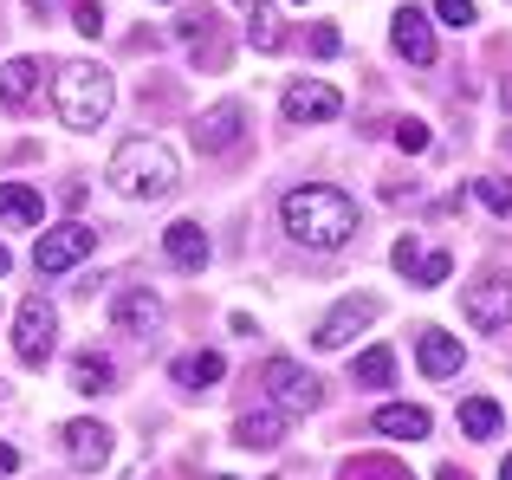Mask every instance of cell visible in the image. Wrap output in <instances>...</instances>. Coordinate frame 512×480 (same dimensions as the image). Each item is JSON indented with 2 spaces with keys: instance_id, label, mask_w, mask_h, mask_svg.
<instances>
[{
  "instance_id": "1",
  "label": "cell",
  "mask_w": 512,
  "mask_h": 480,
  "mask_svg": "<svg viewBox=\"0 0 512 480\" xmlns=\"http://www.w3.org/2000/svg\"><path fill=\"white\" fill-rule=\"evenodd\" d=\"M279 228H286L299 247H318V253H338L350 234H357V202L331 182H305L279 202Z\"/></svg>"
},
{
  "instance_id": "2",
  "label": "cell",
  "mask_w": 512,
  "mask_h": 480,
  "mask_svg": "<svg viewBox=\"0 0 512 480\" xmlns=\"http://www.w3.org/2000/svg\"><path fill=\"white\" fill-rule=\"evenodd\" d=\"M104 176H111V189L130 195V202H163V195H175L182 169H175L169 143L130 137V143H117V156H111V169H104Z\"/></svg>"
},
{
  "instance_id": "3",
  "label": "cell",
  "mask_w": 512,
  "mask_h": 480,
  "mask_svg": "<svg viewBox=\"0 0 512 480\" xmlns=\"http://www.w3.org/2000/svg\"><path fill=\"white\" fill-rule=\"evenodd\" d=\"M111 72L91 59H72L59 65V78H52V111H59L65 130H98L104 117H111Z\"/></svg>"
},
{
  "instance_id": "4",
  "label": "cell",
  "mask_w": 512,
  "mask_h": 480,
  "mask_svg": "<svg viewBox=\"0 0 512 480\" xmlns=\"http://www.w3.org/2000/svg\"><path fill=\"white\" fill-rule=\"evenodd\" d=\"M266 396H273V409H286V416H312L318 403H325V390H318V377L305 364H292V357H266Z\"/></svg>"
},
{
  "instance_id": "5",
  "label": "cell",
  "mask_w": 512,
  "mask_h": 480,
  "mask_svg": "<svg viewBox=\"0 0 512 480\" xmlns=\"http://www.w3.org/2000/svg\"><path fill=\"white\" fill-rule=\"evenodd\" d=\"M52 344H59V312L46 299H20V312H13V357L26 370H39L52 357Z\"/></svg>"
},
{
  "instance_id": "6",
  "label": "cell",
  "mask_w": 512,
  "mask_h": 480,
  "mask_svg": "<svg viewBox=\"0 0 512 480\" xmlns=\"http://www.w3.org/2000/svg\"><path fill=\"white\" fill-rule=\"evenodd\" d=\"M98 253V228H85V221H65V228H46L39 234V247H33V266L46 279H59V273H72L78 260H91Z\"/></svg>"
},
{
  "instance_id": "7",
  "label": "cell",
  "mask_w": 512,
  "mask_h": 480,
  "mask_svg": "<svg viewBox=\"0 0 512 480\" xmlns=\"http://www.w3.org/2000/svg\"><path fill=\"white\" fill-rule=\"evenodd\" d=\"M461 312H467V325H474V331H500V325H512V279H500V273L474 279V286L461 292Z\"/></svg>"
},
{
  "instance_id": "8",
  "label": "cell",
  "mask_w": 512,
  "mask_h": 480,
  "mask_svg": "<svg viewBox=\"0 0 512 480\" xmlns=\"http://www.w3.org/2000/svg\"><path fill=\"white\" fill-rule=\"evenodd\" d=\"M240 137H247V104L221 98L214 111H201V124H195V150L201 156H227Z\"/></svg>"
},
{
  "instance_id": "9",
  "label": "cell",
  "mask_w": 512,
  "mask_h": 480,
  "mask_svg": "<svg viewBox=\"0 0 512 480\" xmlns=\"http://www.w3.org/2000/svg\"><path fill=\"white\" fill-rule=\"evenodd\" d=\"M286 124H331V117L344 111L338 85H318V78H299V85H286Z\"/></svg>"
},
{
  "instance_id": "10",
  "label": "cell",
  "mask_w": 512,
  "mask_h": 480,
  "mask_svg": "<svg viewBox=\"0 0 512 480\" xmlns=\"http://www.w3.org/2000/svg\"><path fill=\"white\" fill-rule=\"evenodd\" d=\"M376 312H383V305H376V299H370V292H357V299H344V305H338V312H331V318H325V325H318V331H312V344H318V351H344V344H350V338H357V331H363V325H376Z\"/></svg>"
},
{
  "instance_id": "11",
  "label": "cell",
  "mask_w": 512,
  "mask_h": 480,
  "mask_svg": "<svg viewBox=\"0 0 512 480\" xmlns=\"http://www.w3.org/2000/svg\"><path fill=\"white\" fill-rule=\"evenodd\" d=\"M111 325L130 331V338H150V331L163 325V299H156L150 286H124V292L111 299Z\"/></svg>"
},
{
  "instance_id": "12",
  "label": "cell",
  "mask_w": 512,
  "mask_h": 480,
  "mask_svg": "<svg viewBox=\"0 0 512 480\" xmlns=\"http://www.w3.org/2000/svg\"><path fill=\"white\" fill-rule=\"evenodd\" d=\"M389 260H396V273H409L415 286H441V279L454 273V260H448V253H441V247L428 253V247H422V240H415V234H402Z\"/></svg>"
},
{
  "instance_id": "13",
  "label": "cell",
  "mask_w": 512,
  "mask_h": 480,
  "mask_svg": "<svg viewBox=\"0 0 512 480\" xmlns=\"http://www.w3.org/2000/svg\"><path fill=\"white\" fill-rule=\"evenodd\" d=\"M389 39H396V52L409 65H435V20H428V13L402 7L396 20H389Z\"/></svg>"
},
{
  "instance_id": "14",
  "label": "cell",
  "mask_w": 512,
  "mask_h": 480,
  "mask_svg": "<svg viewBox=\"0 0 512 480\" xmlns=\"http://www.w3.org/2000/svg\"><path fill=\"white\" fill-rule=\"evenodd\" d=\"M65 455H72V468H104V461H111V429H104V422H65Z\"/></svg>"
},
{
  "instance_id": "15",
  "label": "cell",
  "mask_w": 512,
  "mask_h": 480,
  "mask_svg": "<svg viewBox=\"0 0 512 480\" xmlns=\"http://www.w3.org/2000/svg\"><path fill=\"white\" fill-rule=\"evenodd\" d=\"M163 253L175 266H182V273H201V266H208V228H201V221H175V228H163Z\"/></svg>"
},
{
  "instance_id": "16",
  "label": "cell",
  "mask_w": 512,
  "mask_h": 480,
  "mask_svg": "<svg viewBox=\"0 0 512 480\" xmlns=\"http://www.w3.org/2000/svg\"><path fill=\"white\" fill-rule=\"evenodd\" d=\"M415 357H422V377H454L461 370V338H448V331H422L415 338Z\"/></svg>"
},
{
  "instance_id": "17",
  "label": "cell",
  "mask_w": 512,
  "mask_h": 480,
  "mask_svg": "<svg viewBox=\"0 0 512 480\" xmlns=\"http://www.w3.org/2000/svg\"><path fill=\"white\" fill-rule=\"evenodd\" d=\"M370 429L376 435H396V442H422L435 422H428V409H415V403H389V409H376V416H370Z\"/></svg>"
},
{
  "instance_id": "18",
  "label": "cell",
  "mask_w": 512,
  "mask_h": 480,
  "mask_svg": "<svg viewBox=\"0 0 512 480\" xmlns=\"http://www.w3.org/2000/svg\"><path fill=\"white\" fill-rule=\"evenodd\" d=\"M221 377H227V357L221 351H188V357H175V383H182V390H214Z\"/></svg>"
},
{
  "instance_id": "19",
  "label": "cell",
  "mask_w": 512,
  "mask_h": 480,
  "mask_svg": "<svg viewBox=\"0 0 512 480\" xmlns=\"http://www.w3.org/2000/svg\"><path fill=\"white\" fill-rule=\"evenodd\" d=\"M33 91H39V59H26V52H20V59L0 65V104H13V111H20Z\"/></svg>"
},
{
  "instance_id": "20",
  "label": "cell",
  "mask_w": 512,
  "mask_h": 480,
  "mask_svg": "<svg viewBox=\"0 0 512 480\" xmlns=\"http://www.w3.org/2000/svg\"><path fill=\"white\" fill-rule=\"evenodd\" d=\"M279 435H286V422H279L273 409H260V416L247 409V416L234 422V442L240 448H260V455H266V448H279Z\"/></svg>"
},
{
  "instance_id": "21",
  "label": "cell",
  "mask_w": 512,
  "mask_h": 480,
  "mask_svg": "<svg viewBox=\"0 0 512 480\" xmlns=\"http://www.w3.org/2000/svg\"><path fill=\"white\" fill-rule=\"evenodd\" d=\"M39 215H46V202H39L26 182H0V221H13V228H33Z\"/></svg>"
},
{
  "instance_id": "22",
  "label": "cell",
  "mask_w": 512,
  "mask_h": 480,
  "mask_svg": "<svg viewBox=\"0 0 512 480\" xmlns=\"http://www.w3.org/2000/svg\"><path fill=\"white\" fill-rule=\"evenodd\" d=\"M111 377H117V370H111V357H104V351H78V357H72V390H78V396L111 390Z\"/></svg>"
},
{
  "instance_id": "23",
  "label": "cell",
  "mask_w": 512,
  "mask_h": 480,
  "mask_svg": "<svg viewBox=\"0 0 512 480\" xmlns=\"http://www.w3.org/2000/svg\"><path fill=\"white\" fill-rule=\"evenodd\" d=\"M247 39H253V52H279L286 46V26H279V13L266 7V0H247Z\"/></svg>"
},
{
  "instance_id": "24",
  "label": "cell",
  "mask_w": 512,
  "mask_h": 480,
  "mask_svg": "<svg viewBox=\"0 0 512 480\" xmlns=\"http://www.w3.org/2000/svg\"><path fill=\"white\" fill-rule=\"evenodd\" d=\"M461 435L493 442V435H500V403H487V396H467V403H461Z\"/></svg>"
},
{
  "instance_id": "25",
  "label": "cell",
  "mask_w": 512,
  "mask_h": 480,
  "mask_svg": "<svg viewBox=\"0 0 512 480\" xmlns=\"http://www.w3.org/2000/svg\"><path fill=\"white\" fill-rule=\"evenodd\" d=\"M338 480H415V474L402 468L396 455H357V461H344Z\"/></svg>"
},
{
  "instance_id": "26",
  "label": "cell",
  "mask_w": 512,
  "mask_h": 480,
  "mask_svg": "<svg viewBox=\"0 0 512 480\" xmlns=\"http://www.w3.org/2000/svg\"><path fill=\"white\" fill-rule=\"evenodd\" d=\"M389 377H396V357H389L383 344H376V351H363L357 370H350V383H357V390H383Z\"/></svg>"
},
{
  "instance_id": "27",
  "label": "cell",
  "mask_w": 512,
  "mask_h": 480,
  "mask_svg": "<svg viewBox=\"0 0 512 480\" xmlns=\"http://www.w3.org/2000/svg\"><path fill=\"white\" fill-rule=\"evenodd\" d=\"M396 150H409V156L428 150V124L422 117H396Z\"/></svg>"
},
{
  "instance_id": "28",
  "label": "cell",
  "mask_w": 512,
  "mask_h": 480,
  "mask_svg": "<svg viewBox=\"0 0 512 480\" xmlns=\"http://www.w3.org/2000/svg\"><path fill=\"white\" fill-rule=\"evenodd\" d=\"M480 202H487L493 215H512V182L506 176H480Z\"/></svg>"
},
{
  "instance_id": "29",
  "label": "cell",
  "mask_w": 512,
  "mask_h": 480,
  "mask_svg": "<svg viewBox=\"0 0 512 480\" xmlns=\"http://www.w3.org/2000/svg\"><path fill=\"white\" fill-rule=\"evenodd\" d=\"M435 20L441 26H474L480 13H474V0H435Z\"/></svg>"
},
{
  "instance_id": "30",
  "label": "cell",
  "mask_w": 512,
  "mask_h": 480,
  "mask_svg": "<svg viewBox=\"0 0 512 480\" xmlns=\"http://www.w3.org/2000/svg\"><path fill=\"white\" fill-rule=\"evenodd\" d=\"M72 26H78L85 39H98V33H104V7H98V0H78V7H72Z\"/></svg>"
},
{
  "instance_id": "31",
  "label": "cell",
  "mask_w": 512,
  "mask_h": 480,
  "mask_svg": "<svg viewBox=\"0 0 512 480\" xmlns=\"http://www.w3.org/2000/svg\"><path fill=\"white\" fill-rule=\"evenodd\" d=\"M338 46H344V39H338V26H312V52H318V59H331Z\"/></svg>"
},
{
  "instance_id": "32",
  "label": "cell",
  "mask_w": 512,
  "mask_h": 480,
  "mask_svg": "<svg viewBox=\"0 0 512 480\" xmlns=\"http://www.w3.org/2000/svg\"><path fill=\"white\" fill-rule=\"evenodd\" d=\"M13 468H20V448H7V442H0V474H13Z\"/></svg>"
},
{
  "instance_id": "33",
  "label": "cell",
  "mask_w": 512,
  "mask_h": 480,
  "mask_svg": "<svg viewBox=\"0 0 512 480\" xmlns=\"http://www.w3.org/2000/svg\"><path fill=\"white\" fill-rule=\"evenodd\" d=\"M26 7H33L39 20H52V7H59V0H26Z\"/></svg>"
},
{
  "instance_id": "34",
  "label": "cell",
  "mask_w": 512,
  "mask_h": 480,
  "mask_svg": "<svg viewBox=\"0 0 512 480\" xmlns=\"http://www.w3.org/2000/svg\"><path fill=\"white\" fill-rule=\"evenodd\" d=\"M7 273H13V253H7V247H0V279H7Z\"/></svg>"
},
{
  "instance_id": "35",
  "label": "cell",
  "mask_w": 512,
  "mask_h": 480,
  "mask_svg": "<svg viewBox=\"0 0 512 480\" xmlns=\"http://www.w3.org/2000/svg\"><path fill=\"white\" fill-rule=\"evenodd\" d=\"M500 480H512V455H506V468H500Z\"/></svg>"
},
{
  "instance_id": "36",
  "label": "cell",
  "mask_w": 512,
  "mask_h": 480,
  "mask_svg": "<svg viewBox=\"0 0 512 480\" xmlns=\"http://www.w3.org/2000/svg\"><path fill=\"white\" fill-rule=\"evenodd\" d=\"M506 111H512V78H506Z\"/></svg>"
},
{
  "instance_id": "37",
  "label": "cell",
  "mask_w": 512,
  "mask_h": 480,
  "mask_svg": "<svg viewBox=\"0 0 512 480\" xmlns=\"http://www.w3.org/2000/svg\"><path fill=\"white\" fill-rule=\"evenodd\" d=\"M292 7H305V0H292Z\"/></svg>"
},
{
  "instance_id": "38",
  "label": "cell",
  "mask_w": 512,
  "mask_h": 480,
  "mask_svg": "<svg viewBox=\"0 0 512 480\" xmlns=\"http://www.w3.org/2000/svg\"><path fill=\"white\" fill-rule=\"evenodd\" d=\"M240 7H247V0H240Z\"/></svg>"
}]
</instances>
